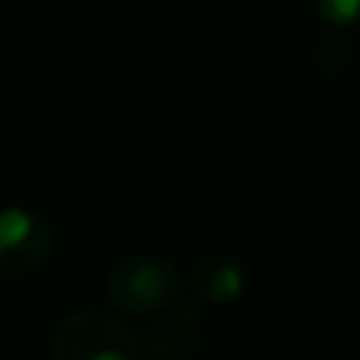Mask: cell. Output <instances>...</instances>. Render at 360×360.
Wrapping results in <instances>:
<instances>
[{
  "mask_svg": "<svg viewBox=\"0 0 360 360\" xmlns=\"http://www.w3.org/2000/svg\"><path fill=\"white\" fill-rule=\"evenodd\" d=\"M190 285L193 294L205 304H231L243 294L247 275H243L240 262L228 259V256H212V259H202L193 269Z\"/></svg>",
  "mask_w": 360,
  "mask_h": 360,
  "instance_id": "277c9868",
  "label": "cell"
},
{
  "mask_svg": "<svg viewBox=\"0 0 360 360\" xmlns=\"http://www.w3.org/2000/svg\"><path fill=\"white\" fill-rule=\"evenodd\" d=\"M316 13L323 22L335 25V29L360 25V0H316Z\"/></svg>",
  "mask_w": 360,
  "mask_h": 360,
  "instance_id": "5b68a950",
  "label": "cell"
},
{
  "mask_svg": "<svg viewBox=\"0 0 360 360\" xmlns=\"http://www.w3.org/2000/svg\"><path fill=\"white\" fill-rule=\"evenodd\" d=\"M143 342L124 323L101 310H76L54 329L48 360H143Z\"/></svg>",
  "mask_w": 360,
  "mask_h": 360,
  "instance_id": "6da1fadb",
  "label": "cell"
},
{
  "mask_svg": "<svg viewBox=\"0 0 360 360\" xmlns=\"http://www.w3.org/2000/svg\"><path fill=\"white\" fill-rule=\"evenodd\" d=\"M111 307L124 316H158L180 297V272L171 259L139 253L117 262L105 281Z\"/></svg>",
  "mask_w": 360,
  "mask_h": 360,
  "instance_id": "7a4b0ae2",
  "label": "cell"
},
{
  "mask_svg": "<svg viewBox=\"0 0 360 360\" xmlns=\"http://www.w3.org/2000/svg\"><path fill=\"white\" fill-rule=\"evenodd\" d=\"M54 253V224L22 205L0 212V275H35Z\"/></svg>",
  "mask_w": 360,
  "mask_h": 360,
  "instance_id": "3957f363",
  "label": "cell"
}]
</instances>
